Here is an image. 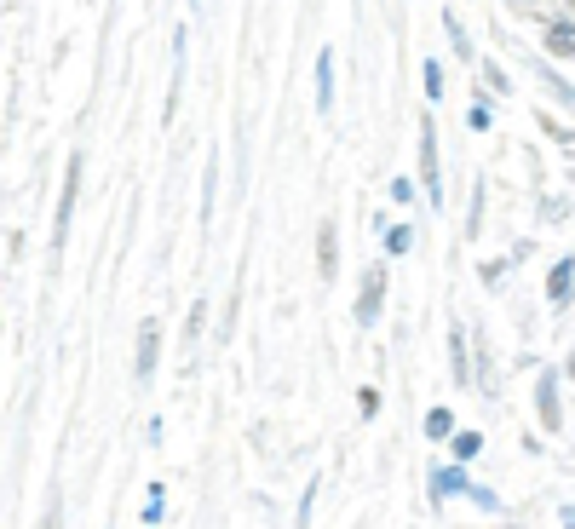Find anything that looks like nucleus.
<instances>
[{"mask_svg":"<svg viewBox=\"0 0 575 529\" xmlns=\"http://www.w3.org/2000/svg\"><path fill=\"white\" fill-rule=\"evenodd\" d=\"M575 294V253H564V259H552V271H547V299L552 305H570Z\"/></svg>","mask_w":575,"mask_h":529,"instance_id":"nucleus-8","label":"nucleus"},{"mask_svg":"<svg viewBox=\"0 0 575 529\" xmlns=\"http://www.w3.org/2000/svg\"><path fill=\"white\" fill-rule=\"evenodd\" d=\"M529 75H535V81H541V87H547L552 98L564 104V110H575V87H570V81H564V75H558V69L547 64V58H529Z\"/></svg>","mask_w":575,"mask_h":529,"instance_id":"nucleus-10","label":"nucleus"},{"mask_svg":"<svg viewBox=\"0 0 575 529\" xmlns=\"http://www.w3.org/2000/svg\"><path fill=\"white\" fill-rule=\"evenodd\" d=\"M409 248H414V230L409 225H391L386 230V259H403Z\"/></svg>","mask_w":575,"mask_h":529,"instance_id":"nucleus-19","label":"nucleus"},{"mask_svg":"<svg viewBox=\"0 0 575 529\" xmlns=\"http://www.w3.org/2000/svg\"><path fill=\"white\" fill-rule=\"evenodd\" d=\"M357 409H363V420H374V414H380V391L363 386V391H357Z\"/></svg>","mask_w":575,"mask_h":529,"instance_id":"nucleus-24","label":"nucleus"},{"mask_svg":"<svg viewBox=\"0 0 575 529\" xmlns=\"http://www.w3.org/2000/svg\"><path fill=\"white\" fill-rule=\"evenodd\" d=\"M483 202H489V190H483V179H472V219H466V236H472V242L483 236Z\"/></svg>","mask_w":575,"mask_h":529,"instance_id":"nucleus-18","label":"nucleus"},{"mask_svg":"<svg viewBox=\"0 0 575 529\" xmlns=\"http://www.w3.org/2000/svg\"><path fill=\"white\" fill-rule=\"evenodd\" d=\"M443 29H449V46H455V58H460V64H472L478 52H472V35L460 29V18H455V12H443Z\"/></svg>","mask_w":575,"mask_h":529,"instance_id":"nucleus-14","label":"nucleus"},{"mask_svg":"<svg viewBox=\"0 0 575 529\" xmlns=\"http://www.w3.org/2000/svg\"><path fill=\"white\" fill-rule=\"evenodd\" d=\"M564 6H570V12H575V0H564Z\"/></svg>","mask_w":575,"mask_h":529,"instance_id":"nucleus-30","label":"nucleus"},{"mask_svg":"<svg viewBox=\"0 0 575 529\" xmlns=\"http://www.w3.org/2000/svg\"><path fill=\"white\" fill-rule=\"evenodd\" d=\"M75 190H81V156H69L64 196H58V230H52V253H64V242H69V213H75Z\"/></svg>","mask_w":575,"mask_h":529,"instance_id":"nucleus-4","label":"nucleus"},{"mask_svg":"<svg viewBox=\"0 0 575 529\" xmlns=\"http://www.w3.org/2000/svg\"><path fill=\"white\" fill-rule=\"evenodd\" d=\"M564 374H570V380H575V351H570V363H564Z\"/></svg>","mask_w":575,"mask_h":529,"instance_id":"nucleus-29","label":"nucleus"},{"mask_svg":"<svg viewBox=\"0 0 575 529\" xmlns=\"http://www.w3.org/2000/svg\"><path fill=\"white\" fill-rule=\"evenodd\" d=\"M449 374H455V386H472V345L460 322H449Z\"/></svg>","mask_w":575,"mask_h":529,"instance_id":"nucleus-7","label":"nucleus"},{"mask_svg":"<svg viewBox=\"0 0 575 529\" xmlns=\"http://www.w3.org/2000/svg\"><path fill=\"white\" fill-rule=\"evenodd\" d=\"M202 225H213V156H207V179H202Z\"/></svg>","mask_w":575,"mask_h":529,"instance_id":"nucleus-22","label":"nucleus"},{"mask_svg":"<svg viewBox=\"0 0 575 529\" xmlns=\"http://www.w3.org/2000/svg\"><path fill=\"white\" fill-rule=\"evenodd\" d=\"M334 110V46L317 52V115Z\"/></svg>","mask_w":575,"mask_h":529,"instance_id":"nucleus-11","label":"nucleus"},{"mask_svg":"<svg viewBox=\"0 0 575 529\" xmlns=\"http://www.w3.org/2000/svg\"><path fill=\"white\" fill-rule=\"evenodd\" d=\"M420 184H426V196L443 207V167H437V121L432 115H420Z\"/></svg>","mask_w":575,"mask_h":529,"instance_id":"nucleus-2","label":"nucleus"},{"mask_svg":"<svg viewBox=\"0 0 575 529\" xmlns=\"http://www.w3.org/2000/svg\"><path fill=\"white\" fill-rule=\"evenodd\" d=\"M156 357H161V322L144 317V322H138V380H150V374H156Z\"/></svg>","mask_w":575,"mask_h":529,"instance_id":"nucleus-6","label":"nucleus"},{"mask_svg":"<svg viewBox=\"0 0 575 529\" xmlns=\"http://www.w3.org/2000/svg\"><path fill=\"white\" fill-rule=\"evenodd\" d=\"M466 501H472V506H483V512H501V495H489L483 483H472V495H466Z\"/></svg>","mask_w":575,"mask_h":529,"instance_id":"nucleus-23","label":"nucleus"},{"mask_svg":"<svg viewBox=\"0 0 575 529\" xmlns=\"http://www.w3.org/2000/svg\"><path fill=\"white\" fill-rule=\"evenodd\" d=\"M202 322H207V299H196V311H190V345H196V334H202Z\"/></svg>","mask_w":575,"mask_h":529,"instance_id":"nucleus-25","label":"nucleus"},{"mask_svg":"<svg viewBox=\"0 0 575 529\" xmlns=\"http://www.w3.org/2000/svg\"><path fill=\"white\" fill-rule=\"evenodd\" d=\"M449 495H472V478H466V466H432V501L443 506Z\"/></svg>","mask_w":575,"mask_h":529,"instance_id":"nucleus-5","label":"nucleus"},{"mask_svg":"<svg viewBox=\"0 0 575 529\" xmlns=\"http://www.w3.org/2000/svg\"><path fill=\"white\" fill-rule=\"evenodd\" d=\"M466 127H472V133H489V127H495V104L483 98V87L472 92V110H466Z\"/></svg>","mask_w":575,"mask_h":529,"instance_id":"nucleus-15","label":"nucleus"},{"mask_svg":"<svg viewBox=\"0 0 575 529\" xmlns=\"http://www.w3.org/2000/svg\"><path fill=\"white\" fill-rule=\"evenodd\" d=\"M483 81H489V92H501V98L512 92V75H506V69L495 64V58H483Z\"/></svg>","mask_w":575,"mask_h":529,"instance_id":"nucleus-20","label":"nucleus"},{"mask_svg":"<svg viewBox=\"0 0 575 529\" xmlns=\"http://www.w3.org/2000/svg\"><path fill=\"white\" fill-rule=\"evenodd\" d=\"M386 259H374V265H368L363 271V288H357V322H363V328H374V322H380V311H386Z\"/></svg>","mask_w":575,"mask_h":529,"instance_id":"nucleus-1","label":"nucleus"},{"mask_svg":"<svg viewBox=\"0 0 575 529\" xmlns=\"http://www.w3.org/2000/svg\"><path fill=\"white\" fill-rule=\"evenodd\" d=\"M449 455H455L460 466H466V460H478V455H483V432H460V426H455V437H449Z\"/></svg>","mask_w":575,"mask_h":529,"instance_id":"nucleus-13","label":"nucleus"},{"mask_svg":"<svg viewBox=\"0 0 575 529\" xmlns=\"http://www.w3.org/2000/svg\"><path fill=\"white\" fill-rule=\"evenodd\" d=\"M420 75H426V98H432V104H443V87H449L443 64H437V58H426V64H420Z\"/></svg>","mask_w":575,"mask_h":529,"instance_id":"nucleus-17","label":"nucleus"},{"mask_svg":"<svg viewBox=\"0 0 575 529\" xmlns=\"http://www.w3.org/2000/svg\"><path fill=\"white\" fill-rule=\"evenodd\" d=\"M426 437H432V443H449V437H455V409L437 403V409L426 414Z\"/></svg>","mask_w":575,"mask_h":529,"instance_id":"nucleus-16","label":"nucleus"},{"mask_svg":"<svg viewBox=\"0 0 575 529\" xmlns=\"http://www.w3.org/2000/svg\"><path fill=\"white\" fill-rule=\"evenodd\" d=\"M144 524H161V489L150 495V501H144Z\"/></svg>","mask_w":575,"mask_h":529,"instance_id":"nucleus-27","label":"nucleus"},{"mask_svg":"<svg viewBox=\"0 0 575 529\" xmlns=\"http://www.w3.org/2000/svg\"><path fill=\"white\" fill-rule=\"evenodd\" d=\"M541 127H547V138H558L564 150H575V127H564V121H552V115H541Z\"/></svg>","mask_w":575,"mask_h":529,"instance_id":"nucleus-21","label":"nucleus"},{"mask_svg":"<svg viewBox=\"0 0 575 529\" xmlns=\"http://www.w3.org/2000/svg\"><path fill=\"white\" fill-rule=\"evenodd\" d=\"M506 6H512V12H535V0H506Z\"/></svg>","mask_w":575,"mask_h":529,"instance_id":"nucleus-28","label":"nucleus"},{"mask_svg":"<svg viewBox=\"0 0 575 529\" xmlns=\"http://www.w3.org/2000/svg\"><path fill=\"white\" fill-rule=\"evenodd\" d=\"M541 46L552 58H575V23L570 18H547L541 23Z\"/></svg>","mask_w":575,"mask_h":529,"instance_id":"nucleus-9","label":"nucleus"},{"mask_svg":"<svg viewBox=\"0 0 575 529\" xmlns=\"http://www.w3.org/2000/svg\"><path fill=\"white\" fill-rule=\"evenodd\" d=\"M41 529H64V506H58V501L46 506V518H41Z\"/></svg>","mask_w":575,"mask_h":529,"instance_id":"nucleus-26","label":"nucleus"},{"mask_svg":"<svg viewBox=\"0 0 575 529\" xmlns=\"http://www.w3.org/2000/svg\"><path fill=\"white\" fill-rule=\"evenodd\" d=\"M535 414H541V432H564V397H558V368H541V380H535Z\"/></svg>","mask_w":575,"mask_h":529,"instance_id":"nucleus-3","label":"nucleus"},{"mask_svg":"<svg viewBox=\"0 0 575 529\" xmlns=\"http://www.w3.org/2000/svg\"><path fill=\"white\" fill-rule=\"evenodd\" d=\"M317 271H322V282L340 276V242H334V225L317 230Z\"/></svg>","mask_w":575,"mask_h":529,"instance_id":"nucleus-12","label":"nucleus"}]
</instances>
